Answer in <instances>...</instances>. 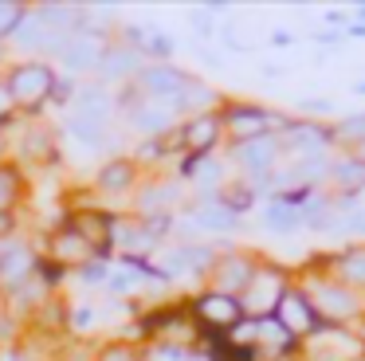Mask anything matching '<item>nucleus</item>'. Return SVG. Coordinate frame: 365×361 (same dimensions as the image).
Wrapping results in <instances>:
<instances>
[{
  "instance_id": "14",
  "label": "nucleus",
  "mask_w": 365,
  "mask_h": 361,
  "mask_svg": "<svg viewBox=\"0 0 365 361\" xmlns=\"http://www.w3.org/2000/svg\"><path fill=\"white\" fill-rule=\"evenodd\" d=\"M197 224L205 228V232H228L232 224H236V212H228V208H220V204H212V208H200L197 212Z\"/></svg>"
},
{
  "instance_id": "24",
  "label": "nucleus",
  "mask_w": 365,
  "mask_h": 361,
  "mask_svg": "<svg viewBox=\"0 0 365 361\" xmlns=\"http://www.w3.org/2000/svg\"><path fill=\"white\" fill-rule=\"evenodd\" d=\"M106 75H126L134 67V51H118V55H106Z\"/></svg>"
},
{
  "instance_id": "22",
  "label": "nucleus",
  "mask_w": 365,
  "mask_h": 361,
  "mask_svg": "<svg viewBox=\"0 0 365 361\" xmlns=\"http://www.w3.org/2000/svg\"><path fill=\"white\" fill-rule=\"evenodd\" d=\"M20 24H24V12H20V4H0V36H12Z\"/></svg>"
},
{
  "instance_id": "10",
  "label": "nucleus",
  "mask_w": 365,
  "mask_h": 361,
  "mask_svg": "<svg viewBox=\"0 0 365 361\" xmlns=\"http://www.w3.org/2000/svg\"><path fill=\"white\" fill-rule=\"evenodd\" d=\"M75 232H79L83 240H91L98 251H106V243H110V235H114L110 228H106V220L98 216V212H83V216L75 220Z\"/></svg>"
},
{
  "instance_id": "32",
  "label": "nucleus",
  "mask_w": 365,
  "mask_h": 361,
  "mask_svg": "<svg viewBox=\"0 0 365 361\" xmlns=\"http://www.w3.org/2000/svg\"><path fill=\"white\" fill-rule=\"evenodd\" d=\"M349 224H354V232H365V212H357V216L349 220Z\"/></svg>"
},
{
  "instance_id": "18",
  "label": "nucleus",
  "mask_w": 365,
  "mask_h": 361,
  "mask_svg": "<svg viewBox=\"0 0 365 361\" xmlns=\"http://www.w3.org/2000/svg\"><path fill=\"white\" fill-rule=\"evenodd\" d=\"M130 180H134V169H130L126 161H118V165H106L103 177H98V185L103 188H126Z\"/></svg>"
},
{
  "instance_id": "15",
  "label": "nucleus",
  "mask_w": 365,
  "mask_h": 361,
  "mask_svg": "<svg viewBox=\"0 0 365 361\" xmlns=\"http://www.w3.org/2000/svg\"><path fill=\"white\" fill-rule=\"evenodd\" d=\"M79 114L106 122V114H110V102H106V94L95 91V86H91V91H83V94H79Z\"/></svg>"
},
{
  "instance_id": "8",
  "label": "nucleus",
  "mask_w": 365,
  "mask_h": 361,
  "mask_svg": "<svg viewBox=\"0 0 365 361\" xmlns=\"http://www.w3.org/2000/svg\"><path fill=\"white\" fill-rule=\"evenodd\" d=\"M134 126H138V130H145V133L169 130V126H173V106H169V102L150 98L142 110H134Z\"/></svg>"
},
{
  "instance_id": "9",
  "label": "nucleus",
  "mask_w": 365,
  "mask_h": 361,
  "mask_svg": "<svg viewBox=\"0 0 365 361\" xmlns=\"http://www.w3.org/2000/svg\"><path fill=\"white\" fill-rule=\"evenodd\" d=\"M51 251H56V259H63V263H83L91 251V243L83 240L75 228H67V232H59L56 240H51Z\"/></svg>"
},
{
  "instance_id": "12",
  "label": "nucleus",
  "mask_w": 365,
  "mask_h": 361,
  "mask_svg": "<svg viewBox=\"0 0 365 361\" xmlns=\"http://www.w3.org/2000/svg\"><path fill=\"white\" fill-rule=\"evenodd\" d=\"M247 283H252V267H247L244 259H228V267L216 275V287H220V295H232L236 287H247Z\"/></svg>"
},
{
  "instance_id": "33",
  "label": "nucleus",
  "mask_w": 365,
  "mask_h": 361,
  "mask_svg": "<svg viewBox=\"0 0 365 361\" xmlns=\"http://www.w3.org/2000/svg\"><path fill=\"white\" fill-rule=\"evenodd\" d=\"M0 114H4V94H0Z\"/></svg>"
},
{
  "instance_id": "7",
  "label": "nucleus",
  "mask_w": 365,
  "mask_h": 361,
  "mask_svg": "<svg viewBox=\"0 0 365 361\" xmlns=\"http://www.w3.org/2000/svg\"><path fill=\"white\" fill-rule=\"evenodd\" d=\"M142 83H145V91H150L158 102H173V98H181V91H185L189 78H185L177 67H150L142 75Z\"/></svg>"
},
{
  "instance_id": "23",
  "label": "nucleus",
  "mask_w": 365,
  "mask_h": 361,
  "mask_svg": "<svg viewBox=\"0 0 365 361\" xmlns=\"http://www.w3.org/2000/svg\"><path fill=\"white\" fill-rule=\"evenodd\" d=\"M341 275L357 287H365V255H346L341 259Z\"/></svg>"
},
{
  "instance_id": "30",
  "label": "nucleus",
  "mask_w": 365,
  "mask_h": 361,
  "mask_svg": "<svg viewBox=\"0 0 365 361\" xmlns=\"http://www.w3.org/2000/svg\"><path fill=\"white\" fill-rule=\"evenodd\" d=\"M192 24H197V28L205 31V36H208V31H212V20H208L205 12H197V16H192Z\"/></svg>"
},
{
  "instance_id": "26",
  "label": "nucleus",
  "mask_w": 365,
  "mask_h": 361,
  "mask_svg": "<svg viewBox=\"0 0 365 361\" xmlns=\"http://www.w3.org/2000/svg\"><path fill=\"white\" fill-rule=\"evenodd\" d=\"M338 138H361L365 141V118H349V122H341Z\"/></svg>"
},
{
  "instance_id": "17",
  "label": "nucleus",
  "mask_w": 365,
  "mask_h": 361,
  "mask_svg": "<svg viewBox=\"0 0 365 361\" xmlns=\"http://www.w3.org/2000/svg\"><path fill=\"white\" fill-rule=\"evenodd\" d=\"M334 180L346 185V188H361L365 185V161H361V157H354V161L334 165Z\"/></svg>"
},
{
  "instance_id": "11",
  "label": "nucleus",
  "mask_w": 365,
  "mask_h": 361,
  "mask_svg": "<svg viewBox=\"0 0 365 361\" xmlns=\"http://www.w3.org/2000/svg\"><path fill=\"white\" fill-rule=\"evenodd\" d=\"M216 130H220V122H216L212 114H208V118H192V122L185 126V146H189V149H208L216 141Z\"/></svg>"
},
{
  "instance_id": "3",
  "label": "nucleus",
  "mask_w": 365,
  "mask_h": 361,
  "mask_svg": "<svg viewBox=\"0 0 365 361\" xmlns=\"http://www.w3.org/2000/svg\"><path fill=\"white\" fill-rule=\"evenodd\" d=\"M275 318L283 322V330L287 334H310V330H318V314H314V306H310V298H302L299 290H287L283 298H279V306H275Z\"/></svg>"
},
{
  "instance_id": "28",
  "label": "nucleus",
  "mask_w": 365,
  "mask_h": 361,
  "mask_svg": "<svg viewBox=\"0 0 365 361\" xmlns=\"http://www.w3.org/2000/svg\"><path fill=\"white\" fill-rule=\"evenodd\" d=\"M12 188H16V177H12V173H0V204L12 196Z\"/></svg>"
},
{
  "instance_id": "19",
  "label": "nucleus",
  "mask_w": 365,
  "mask_h": 361,
  "mask_svg": "<svg viewBox=\"0 0 365 361\" xmlns=\"http://www.w3.org/2000/svg\"><path fill=\"white\" fill-rule=\"evenodd\" d=\"M294 220H299V212L287 208V204H279V200L267 208V228H275V232H291Z\"/></svg>"
},
{
  "instance_id": "13",
  "label": "nucleus",
  "mask_w": 365,
  "mask_h": 361,
  "mask_svg": "<svg viewBox=\"0 0 365 361\" xmlns=\"http://www.w3.org/2000/svg\"><path fill=\"white\" fill-rule=\"evenodd\" d=\"M71 133L79 141H87V146H103L106 141V122H98V118H83V114H75L71 118Z\"/></svg>"
},
{
  "instance_id": "25",
  "label": "nucleus",
  "mask_w": 365,
  "mask_h": 361,
  "mask_svg": "<svg viewBox=\"0 0 365 361\" xmlns=\"http://www.w3.org/2000/svg\"><path fill=\"white\" fill-rule=\"evenodd\" d=\"M247 204H252V193H247V188H232V196L224 200V208H228V212H236V208L244 212Z\"/></svg>"
},
{
  "instance_id": "27",
  "label": "nucleus",
  "mask_w": 365,
  "mask_h": 361,
  "mask_svg": "<svg viewBox=\"0 0 365 361\" xmlns=\"http://www.w3.org/2000/svg\"><path fill=\"white\" fill-rule=\"evenodd\" d=\"M150 361H185V350H173V345H165V350H158Z\"/></svg>"
},
{
  "instance_id": "31",
  "label": "nucleus",
  "mask_w": 365,
  "mask_h": 361,
  "mask_svg": "<svg viewBox=\"0 0 365 361\" xmlns=\"http://www.w3.org/2000/svg\"><path fill=\"white\" fill-rule=\"evenodd\" d=\"M12 232V216L9 212H0V235H9Z\"/></svg>"
},
{
  "instance_id": "16",
  "label": "nucleus",
  "mask_w": 365,
  "mask_h": 361,
  "mask_svg": "<svg viewBox=\"0 0 365 361\" xmlns=\"http://www.w3.org/2000/svg\"><path fill=\"white\" fill-rule=\"evenodd\" d=\"M0 271H4V279H24L28 271H32V255H28L24 248L20 251H4V259H0Z\"/></svg>"
},
{
  "instance_id": "5",
  "label": "nucleus",
  "mask_w": 365,
  "mask_h": 361,
  "mask_svg": "<svg viewBox=\"0 0 365 361\" xmlns=\"http://www.w3.org/2000/svg\"><path fill=\"white\" fill-rule=\"evenodd\" d=\"M228 126L236 130V138L252 141V138H263V130H267V126H283V118H279V114H267V110L236 106V110L228 114Z\"/></svg>"
},
{
  "instance_id": "1",
  "label": "nucleus",
  "mask_w": 365,
  "mask_h": 361,
  "mask_svg": "<svg viewBox=\"0 0 365 361\" xmlns=\"http://www.w3.org/2000/svg\"><path fill=\"white\" fill-rule=\"evenodd\" d=\"M51 91H56V75L43 63H28L9 78V98L20 102V106H40Z\"/></svg>"
},
{
  "instance_id": "4",
  "label": "nucleus",
  "mask_w": 365,
  "mask_h": 361,
  "mask_svg": "<svg viewBox=\"0 0 365 361\" xmlns=\"http://www.w3.org/2000/svg\"><path fill=\"white\" fill-rule=\"evenodd\" d=\"M59 59H63L67 71H91V67H98V63L106 59L103 39H98V36H67Z\"/></svg>"
},
{
  "instance_id": "6",
  "label": "nucleus",
  "mask_w": 365,
  "mask_h": 361,
  "mask_svg": "<svg viewBox=\"0 0 365 361\" xmlns=\"http://www.w3.org/2000/svg\"><path fill=\"white\" fill-rule=\"evenodd\" d=\"M236 161L244 165L247 173L267 177L271 161H275V141H271L267 133H263V138H252V141H240V146H236Z\"/></svg>"
},
{
  "instance_id": "34",
  "label": "nucleus",
  "mask_w": 365,
  "mask_h": 361,
  "mask_svg": "<svg viewBox=\"0 0 365 361\" xmlns=\"http://www.w3.org/2000/svg\"><path fill=\"white\" fill-rule=\"evenodd\" d=\"M0 259H4V255H0Z\"/></svg>"
},
{
  "instance_id": "21",
  "label": "nucleus",
  "mask_w": 365,
  "mask_h": 361,
  "mask_svg": "<svg viewBox=\"0 0 365 361\" xmlns=\"http://www.w3.org/2000/svg\"><path fill=\"white\" fill-rule=\"evenodd\" d=\"M216 94L208 91V86H200V83H185V91H181V106H208V102H212Z\"/></svg>"
},
{
  "instance_id": "29",
  "label": "nucleus",
  "mask_w": 365,
  "mask_h": 361,
  "mask_svg": "<svg viewBox=\"0 0 365 361\" xmlns=\"http://www.w3.org/2000/svg\"><path fill=\"white\" fill-rule=\"evenodd\" d=\"M91 318H95L91 310H75V326H79V330H87V326H91Z\"/></svg>"
},
{
  "instance_id": "20",
  "label": "nucleus",
  "mask_w": 365,
  "mask_h": 361,
  "mask_svg": "<svg viewBox=\"0 0 365 361\" xmlns=\"http://www.w3.org/2000/svg\"><path fill=\"white\" fill-rule=\"evenodd\" d=\"M318 298H322V306L334 314V318H338V314H349V310H354V298L341 295V290H326V287H322V290H318Z\"/></svg>"
},
{
  "instance_id": "2",
  "label": "nucleus",
  "mask_w": 365,
  "mask_h": 361,
  "mask_svg": "<svg viewBox=\"0 0 365 361\" xmlns=\"http://www.w3.org/2000/svg\"><path fill=\"white\" fill-rule=\"evenodd\" d=\"M197 314H200V322H208L212 330H236L240 322H244V302L232 298V295L212 290V295H205L197 302Z\"/></svg>"
}]
</instances>
